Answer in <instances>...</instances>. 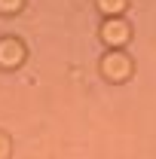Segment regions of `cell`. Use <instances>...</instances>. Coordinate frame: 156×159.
<instances>
[{
  "mask_svg": "<svg viewBox=\"0 0 156 159\" xmlns=\"http://www.w3.org/2000/svg\"><path fill=\"white\" fill-rule=\"evenodd\" d=\"M98 67H101V77L107 80V83H126V80H132V74H135V64H132V58L122 49L104 52V58H101Z\"/></svg>",
  "mask_w": 156,
  "mask_h": 159,
  "instance_id": "1",
  "label": "cell"
},
{
  "mask_svg": "<svg viewBox=\"0 0 156 159\" xmlns=\"http://www.w3.org/2000/svg\"><path fill=\"white\" fill-rule=\"evenodd\" d=\"M21 6H25V0H0V16H16L21 12Z\"/></svg>",
  "mask_w": 156,
  "mask_h": 159,
  "instance_id": "5",
  "label": "cell"
},
{
  "mask_svg": "<svg viewBox=\"0 0 156 159\" xmlns=\"http://www.w3.org/2000/svg\"><path fill=\"white\" fill-rule=\"evenodd\" d=\"M28 58V46L19 37H0V70H16Z\"/></svg>",
  "mask_w": 156,
  "mask_h": 159,
  "instance_id": "2",
  "label": "cell"
},
{
  "mask_svg": "<svg viewBox=\"0 0 156 159\" xmlns=\"http://www.w3.org/2000/svg\"><path fill=\"white\" fill-rule=\"evenodd\" d=\"M95 6H98V12H104L107 19H117V16L126 12L129 0H95Z\"/></svg>",
  "mask_w": 156,
  "mask_h": 159,
  "instance_id": "4",
  "label": "cell"
},
{
  "mask_svg": "<svg viewBox=\"0 0 156 159\" xmlns=\"http://www.w3.org/2000/svg\"><path fill=\"white\" fill-rule=\"evenodd\" d=\"M129 40H132V28L119 19V16H117V19H107L104 25H101V43H104V46L122 49Z\"/></svg>",
  "mask_w": 156,
  "mask_h": 159,
  "instance_id": "3",
  "label": "cell"
},
{
  "mask_svg": "<svg viewBox=\"0 0 156 159\" xmlns=\"http://www.w3.org/2000/svg\"><path fill=\"white\" fill-rule=\"evenodd\" d=\"M12 156V138L0 129V159H9Z\"/></svg>",
  "mask_w": 156,
  "mask_h": 159,
  "instance_id": "6",
  "label": "cell"
}]
</instances>
